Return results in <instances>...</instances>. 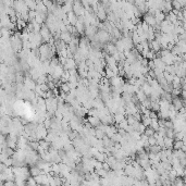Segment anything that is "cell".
Returning <instances> with one entry per match:
<instances>
[{"mask_svg": "<svg viewBox=\"0 0 186 186\" xmlns=\"http://www.w3.org/2000/svg\"><path fill=\"white\" fill-rule=\"evenodd\" d=\"M155 133H156V131L154 129H152L151 126H147V127H146V131H145V133H144V134H146V135L148 136H154L155 135Z\"/></svg>", "mask_w": 186, "mask_h": 186, "instance_id": "f1b7e54d", "label": "cell"}, {"mask_svg": "<svg viewBox=\"0 0 186 186\" xmlns=\"http://www.w3.org/2000/svg\"><path fill=\"white\" fill-rule=\"evenodd\" d=\"M73 12L75 13L77 16H83L86 12V8L83 6V3L81 1L75 0L74 4H73Z\"/></svg>", "mask_w": 186, "mask_h": 186, "instance_id": "6da1fadb", "label": "cell"}, {"mask_svg": "<svg viewBox=\"0 0 186 186\" xmlns=\"http://www.w3.org/2000/svg\"><path fill=\"white\" fill-rule=\"evenodd\" d=\"M144 21H145L146 23H148L149 25L152 26V27H154V26H156L158 24L155 15H154V14H151V13H149V12L145 14V16H144Z\"/></svg>", "mask_w": 186, "mask_h": 186, "instance_id": "ba28073f", "label": "cell"}, {"mask_svg": "<svg viewBox=\"0 0 186 186\" xmlns=\"http://www.w3.org/2000/svg\"><path fill=\"white\" fill-rule=\"evenodd\" d=\"M150 49H151V50H154L155 52H160V50H161L160 43H159V41H157L156 39H155V40L150 41Z\"/></svg>", "mask_w": 186, "mask_h": 186, "instance_id": "ac0fdd59", "label": "cell"}, {"mask_svg": "<svg viewBox=\"0 0 186 186\" xmlns=\"http://www.w3.org/2000/svg\"><path fill=\"white\" fill-rule=\"evenodd\" d=\"M148 143L150 146H154V145H157V138H156L155 136H149L148 137Z\"/></svg>", "mask_w": 186, "mask_h": 186, "instance_id": "836d02e7", "label": "cell"}, {"mask_svg": "<svg viewBox=\"0 0 186 186\" xmlns=\"http://www.w3.org/2000/svg\"><path fill=\"white\" fill-rule=\"evenodd\" d=\"M95 136L99 139H102L104 136H106V133H104L102 129H99V127H96V133H95Z\"/></svg>", "mask_w": 186, "mask_h": 186, "instance_id": "484cf974", "label": "cell"}, {"mask_svg": "<svg viewBox=\"0 0 186 186\" xmlns=\"http://www.w3.org/2000/svg\"><path fill=\"white\" fill-rule=\"evenodd\" d=\"M161 11L162 12H164L165 14H168V13H170L172 10H173V4H172V2H170V1H164L163 3H162V6H161Z\"/></svg>", "mask_w": 186, "mask_h": 186, "instance_id": "8fae6325", "label": "cell"}, {"mask_svg": "<svg viewBox=\"0 0 186 186\" xmlns=\"http://www.w3.org/2000/svg\"><path fill=\"white\" fill-rule=\"evenodd\" d=\"M150 126H151L152 129H155V131H158V129H159V127H160V125H159V121H158V119H152Z\"/></svg>", "mask_w": 186, "mask_h": 186, "instance_id": "4dcf8cb0", "label": "cell"}, {"mask_svg": "<svg viewBox=\"0 0 186 186\" xmlns=\"http://www.w3.org/2000/svg\"><path fill=\"white\" fill-rule=\"evenodd\" d=\"M164 77H165V79L168 81V83H171V84H172L174 77H175V74H172V73H169V72H167V71H164Z\"/></svg>", "mask_w": 186, "mask_h": 186, "instance_id": "d4e9b609", "label": "cell"}, {"mask_svg": "<svg viewBox=\"0 0 186 186\" xmlns=\"http://www.w3.org/2000/svg\"><path fill=\"white\" fill-rule=\"evenodd\" d=\"M142 89L144 90V93H145L147 96H150V95H151V93H152V87H151V85H150L148 82H145L144 84H143V85H142Z\"/></svg>", "mask_w": 186, "mask_h": 186, "instance_id": "e0dca14e", "label": "cell"}, {"mask_svg": "<svg viewBox=\"0 0 186 186\" xmlns=\"http://www.w3.org/2000/svg\"><path fill=\"white\" fill-rule=\"evenodd\" d=\"M29 171H31L32 176H37V175H39V174L44 173V171L41 170V169L39 167H38L37 164L33 165V167H32L31 169H29Z\"/></svg>", "mask_w": 186, "mask_h": 186, "instance_id": "9a60e30c", "label": "cell"}, {"mask_svg": "<svg viewBox=\"0 0 186 186\" xmlns=\"http://www.w3.org/2000/svg\"><path fill=\"white\" fill-rule=\"evenodd\" d=\"M98 32V27L96 25H87L85 27V35L87 36V37L92 38L93 36H95V35L97 34Z\"/></svg>", "mask_w": 186, "mask_h": 186, "instance_id": "8992f818", "label": "cell"}, {"mask_svg": "<svg viewBox=\"0 0 186 186\" xmlns=\"http://www.w3.org/2000/svg\"><path fill=\"white\" fill-rule=\"evenodd\" d=\"M56 1H57L58 3H64L65 2V0H56Z\"/></svg>", "mask_w": 186, "mask_h": 186, "instance_id": "d590c367", "label": "cell"}, {"mask_svg": "<svg viewBox=\"0 0 186 186\" xmlns=\"http://www.w3.org/2000/svg\"><path fill=\"white\" fill-rule=\"evenodd\" d=\"M172 184H174V185H183V184H185V183H184L183 179H181L180 176H177L176 179L173 181V183H172Z\"/></svg>", "mask_w": 186, "mask_h": 186, "instance_id": "e575fe53", "label": "cell"}, {"mask_svg": "<svg viewBox=\"0 0 186 186\" xmlns=\"http://www.w3.org/2000/svg\"><path fill=\"white\" fill-rule=\"evenodd\" d=\"M26 185H31V186H35L37 185V181L35 180L34 176H29L26 181Z\"/></svg>", "mask_w": 186, "mask_h": 186, "instance_id": "1f68e13d", "label": "cell"}, {"mask_svg": "<svg viewBox=\"0 0 186 186\" xmlns=\"http://www.w3.org/2000/svg\"><path fill=\"white\" fill-rule=\"evenodd\" d=\"M16 26H18V29H24L27 27V21H25V20L21 19V18H19L18 19V21H16Z\"/></svg>", "mask_w": 186, "mask_h": 186, "instance_id": "ffe728a7", "label": "cell"}, {"mask_svg": "<svg viewBox=\"0 0 186 186\" xmlns=\"http://www.w3.org/2000/svg\"><path fill=\"white\" fill-rule=\"evenodd\" d=\"M68 19H69V21L71 22V24L72 25H75L76 24V22H77V20H79V16L76 15L75 13L73 12V11H71V12H69L68 13Z\"/></svg>", "mask_w": 186, "mask_h": 186, "instance_id": "d6986e66", "label": "cell"}, {"mask_svg": "<svg viewBox=\"0 0 186 186\" xmlns=\"http://www.w3.org/2000/svg\"><path fill=\"white\" fill-rule=\"evenodd\" d=\"M87 122H88L93 127H98V126L102 123L100 120V118L97 117V115H88V118H87Z\"/></svg>", "mask_w": 186, "mask_h": 186, "instance_id": "52a82bcc", "label": "cell"}, {"mask_svg": "<svg viewBox=\"0 0 186 186\" xmlns=\"http://www.w3.org/2000/svg\"><path fill=\"white\" fill-rule=\"evenodd\" d=\"M172 4H173V9L182 10L184 8V7L182 6V3H181L179 0H173V1H172Z\"/></svg>", "mask_w": 186, "mask_h": 186, "instance_id": "f546056e", "label": "cell"}, {"mask_svg": "<svg viewBox=\"0 0 186 186\" xmlns=\"http://www.w3.org/2000/svg\"><path fill=\"white\" fill-rule=\"evenodd\" d=\"M184 142L183 140H175V143H174V145H173V148L174 150H177V149H182L184 147Z\"/></svg>", "mask_w": 186, "mask_h": 186, "instance_id": "4316f807", "label": "cell"}, {"mask_svg": "<svg viewBox=\"0 0 186 186\" xmlns=\"http://www.w3.org/2000/svg\"><path fill=\"white\" fill-rule=\"evenodd\" d=\"M72 38H73V35L71 34L69 31L61 32V39H62L63 41H65L68 45H69L70 43L72 41Z\"/></svg>", "mask_w": 186, "mask_h": 186, "instance_id": "4fadbf2b", "label": "cell"}, {"mask_svg": "<svg viewBox=\"0 0 186 186\" xmlns=\"http://www.w3.org/2000/svg\"><path fill=\"white\" fill-rule=\"evenodd\" d=\"M115 75H117V74H115L109 66H106V76H107L108 79H112V77Z\"/></svg>", "mask_w": 186, "mask_h": 186, "instance_id": "83f0119b", "label": "cell"}, {"mask_svg": "<svg viewBox=\"0 0 186 186\" xmlns=\"http://www.w3.org/2000/svg\"><path fill=\"white\" fill-rule=\"evenodd\" d=\"M96 16H97V19L99 21H106L108 19V14H107V9L104 8V4H99L98 6V9L96 10V12H95Z\"/></svg>", "mask_w": 186, "mask_h": 186, "instance_id": "277c9868", "label": "cell"}, {"mask_svg": "<svg viewBox=\"0 0 186 186\" xmlns=\"http://www.w3.org/2000/svg\"><path fill=\"white\" fill-rule=\"evenodd\" d=\"M172 85H173V88H181L182 87V79L175 75L173 82H172Z\"/></svg>", "mask_w": 186, "mask_h": 186, "instance_id": "44dd1931", "label": "cell"}, {"mask_svg": "<svg viewBox=\"0 0 186 186\" xmlns=\"http://www.w3.org/2000/svg\"><path fill=\"white\" fill-rule=\"evenodd\" d=\"M39 33H40L43 38H44L45 43H49L51 38L54 37V34L51 33V31L49 29V27H48L46 24H43V25H41V29H40V32H39Z\"/></svg>", "mask_w": 186, "mask_h": 186, "instance_id": "7a4b0ae2", "label": "cell"}, {"mask_svg": "<svg viewBox=\"0 0 186 186\" xmlns=\"http://www.w3.org/2000/svg\"><path fill=\"white\" fill-rule=\"evenodd\" d=\"M135 95H136V96H137V98H138V100L140 101V102H143V101L145 100L146 98L148 97V96H147V95H146L145 93H144V90H143V89H140V90L136 93Z\"/></svg>", "mask_w": 186, "mask_h": 186, "instance_id": "cb8c5ba5", "label": "cell"}, {"mask_svg": "<svg viewBox=\"0 0 186 186\" xmlns=\"http://www.w3.org/2000/svg\"><path fill=\"white\" fill-rule=\"evenodd\" d=\"M151 121H152V119L150 118V115H147V114H143L142 115V122L144 123L145 126H150Z\"/></svg>", "mask_w": 186, "mask_h": 186, "instance_id": "7402d4cb", "label": "cell"}, {"mask_svg": "<svg viewBox=\"0 0 186 186\" xmlns=\"http://www.w3.org/2000/svg\"><path fill=\"white\" fill-rule=\"evenodd\" d=\"M104 50L107 52L108 54H111V56H113L115 52H118V49H117V46L115 44H107L104 45Z\"/></svg>", "mask_w": 186, "mask_h": 186, "instance_id": "7c38bea8", "label": "cell"}, {"mask_svg": "<svg viewBox=\"0 0 186 186\" xmlns=\"http://www.w3.org/2000/svg\"><path fill=\"white\" fill-rule=\"evenodd\" d=\"M97 37L100 44H106L108 41H110L111 35H110V33L108 31H106V29H100V31L97 32Z\"/></svg>", "mask_w": 186, "mask_h": 186, "instance_id": "3957f363", "label": "cell"}, {"mask_svg": "<svg viewBox=\"0 0 186 186\" xmlns=\"http://www.w3.org/2000/svg\"><path fill=\"white\" fill-rule=\"evenodd\" d=\"M173 145H174V138H171V137H168L165 136L164 137V148L163 149H172L173 148Z\"/></svg>", "mask_w": 186, "mask_h": 186, "instance_id": "2e32d148", "label": "cell"}, {"mask_svg": "<svg viewBox=\"0 0 186 186\" xmlns=\"http://www.w3.org/2000/svg\"><path fill=\"white\" fill-rule=\"evenodd\" d=\"M113 115H114V121H115V124H117V123H120L121 121H123L124 119H126L125 114L120 113V112H118V113L113 114Z\"/></svg>", "mask_w": 186, "mask_h": 186, "instance_id": "603a6c76", "label": "cell"}, {"mask_svg": "<svg viewBox=\"0 0 186 186\" xmlns=\"http://www.w3.org/2000/svg\"><path fill=\"white\" fill-rule=\"evenodd\" d=\"M77 62L75 61L74 58H68L66 63L64 64V69L65 70H73V69H77Z\"/></svg>", "mask_w": 186, "mask_h": 186, "instance_id": "30bf717a", "label": "cell"}, {"mask_svg": "<svg viewBox=\"0 0 186 186\" xmlns=\"http://www.w3.org/2000/svg\"><path fill=\"white\" fill-rule=\"evenodd\" d=\"M164 1H170V2H172V1H173V0H164Z\"/></svg>", "mask_w": 186, "mask_h": 186, "instance_id": "8d00e7d4", "label": "cell"}, {"mask_svg": "<svg viewBox=\"0 0 186 186\" xmlns=\"http://www.w3.org/2000/svg\"><path fill=\"white\" fill-rule=\"evenodd\" d=\"M173 29H174V24L170 22V21H168V20H164L163 22L161 23V27H160V31L162 33H165V34H170V33H173Z\"/></svg>", "mask_w": 186, "mask_h": 186, "instance_id": "5b68a950", "label": "cell"}, {"mask_svg": "<svg viewBox=\"0 0 186 186\" xmlns=\"http://www.w3.org/2000/svg\"><path fill=\"white\" fill-rule=\"evenodd\" d=\"M165 136L171 137V138H174V136H175V131H174V129H167V134H165Z\"/></svg>", "mask_w": 186, "mask_h": 186, "instance_id": "d6a6232c", "label": "cell"}, {"mask_svg": "<svg viewBox=\"0 0 186 186\" xmlns=\"http://www.w3.org/2000/svg\"><path fill=\"white\" fill-rule=\"evenodd\" d=\"M47 13H40V12H37V15H36V19L35 21L38 22L39 24H44L46 23V20H47Z\"/></svg>", "mask_w": 186, "mask_h": 186, "instance_id": "5bb4252c", "label": "cell"}, {"mask_svg": "<svg viewBox=\"0 0 186 186\" xmlns=\"http://www.w3.org/2000/svg\"><path fill=\"white\" fill-rule=\"evenodd\" d=\"M172 104L174 106V108L176 109L177 111H180L182 108L184 107V102H183V99H181L179 96H175L173 97V100H172Z\"/></svg>", "mask_w": 186, "mask_h": 186, "instance_id": "9c48e42d", "label": "cell"}]
</instances>
